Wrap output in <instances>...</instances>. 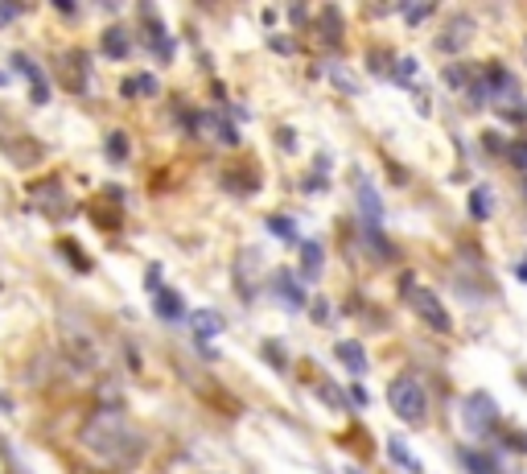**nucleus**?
<instances>
[{"mask_svg": "<svg viewBox=\"0 0 527 474\" xmlns=\"http://www.w3.org/2000/svg\"><path fill=\"white\" fill-rule=\"evenodd\" d=\"M79 441L91 454H99L103 462H116V466H136V458L144 454V438L120 409H95L83 420Z\"/></svg>", "mask_w": 527, "mask_h": 474, "instance_id": "f257e3e1", "label": "nucleus"}, {"mask_svg": "<svg viewBox=\"0 0 527 474\" xmlns=\"http://www.w3.org/2000/svg\"><path fill=\"white\" fill-rule=\"evenodd\" d=\"M387 404H392V412L404 425H425V417H429V392H425V384L412 371H404V376H395L387 384Z\"/></svg>", "mask_w": 527, "mask_h": 474, "instance_id": "f03ea898", "label": "nucleus"}, {"mask_svg": "<svg viewBox=\"0 0 527 474\" xmlns=\"http://www.w3.org/2000/svg\"><path fill=\"white\" fill-rule=\"evenodd\" d=\"M462 425H465V433H473V438H486V433L499 430V404H494V396L491 392L465 396V404H462Z\"/></svg>", "mask_w": 527, "mask_h": 474, "instance_id": "7ed1b4c3", "label": "nucleus"}, {"mask_svg": "<svg viewBox=\"0 0 527 474\" xmlns=\"http://www.w3.org/2000/svg\"><path fill=\"white\" fill-rule=\"evenodd\" d=\"M408 305H412V313H416V318H420L425 326H429L433 334H449V331H454L445 301H441V297L433 293V289H416V285H412V289H408Z\"/></svg>", "mask_w": 527, "mask_h": 474, "instance_id": "20e7f679", "label": "nucleus"}, {"mask_svg": "<svg viewBox=\"0 0 527 474\" xmlns=\"http://www.w3.org/2000/svg\"><path fill=\"white\" fill-rule=\"evenodd\" d=\"M473 17L470 13H454V17H445V29H441V37H437V50L441 54H457V50H465L470 45V37H473Z\"/></svg>", "mask_w": 527, "mask_h": 474, "instance_id": "39448f33", "label": "nucleus"}, {"mask_svg": "<svg viewBox=\"0 0 527 474\" xmlns=\"http://www.w3.org/2000/svg\"><path fill=\"white\" fill-rule=\"evenodd\" d=\"M13 71H21L29 79L34 104H50V79H45V71L34 63V58H29V54H13Z\"/></svg>", "mask_w": 527, "mask_h": 474, "instance_id": "423d86ee", "label": "nucleus"}, {"mask_svg": "<svg viewBox=\"0 0 527 474\" xmlns=\"http://www.w3.org/2000/svg\"><path fill=\"white\" fill-rule=\"evenodd\" d=\"M186 322H190V334H194V339H202V342L223 334V313H215V310H194Z\"/></svg>", "mask_w": 527, "mask_h": 474, "instance_id": "0eeeda50", "label": "nucleus"}, {"mask_svg": "<svg viewBox=\"0 0 527 474\" xmlns=\"http://www.w3.org/2000/svg\"><path fill=\"white\" fill-rule=\"evenodd\" d=\"M152 310H157V318H165V322H181V318H190L186 301H181V293H173V289H157V297H152Z\"/></svg>", "mask_w": 527, "mask_h": 474, "instance_id": "6e6552de", "label": "nucleus"}, {"mask_svg": "<svg viewBox=\"0 0 527 474\" xmlns=\"http://www.w3.org/2000/svg\"><path fill=\"white\" fill-rule=\"evenodd\" d=\"M277 297L288 305V310H305V289H301V281H297L288 269L277 272Z\"/></svg>", "mask_w": 527, "mask_h": 474, "instance_id": "1a4fd4ad", "label": "nucleus"}, {"mask_svg": "<svg viewBox=\"0 0 527 474\" xmlns=\"http://www.w3.org/2000/svg\"><path fill=\"white\" fill-rule=\"evenodd\" d=\"M99 50H103L108 58H128L132 54V37H128V29L112 25V29H103V37H99Z\"/></svg>", "mask_w": 527, "mask_h": 474, "instance_id": "9d476101", "label": "nucleus"}, {"mask_svg": "<svg viewBox=\"0 0 527 474\" xmlns=\"http://www.w3.org/2000/svg\"><path fill=\"white\" fill-rule=\"evenodd\" d=\"M334 355L346 363V371H355V376H363L366 371V351H363V342L358 339H342L338 347H334Z\"/></svg>", "mask_w": 527, "mask_h": 474, "instance_id": "9b49d317", "label": "nucleus"}, {"mask_svg": "<svg viewBox=\"0 0 527 474\" xmlns=\"http://www.w3.org/2000/svg\"><path fill=\"white\" fill-rule=\"evenodd\" d=\"M322 260H326V248L317 240L301 243V277L305 281H317V277H322Z\"/></svg>", "mask_w": 527, "mask_h": 474, "instance_id": "f8f14e48", "label": "nucleus"}, {"mask_svg": "<svg viewBox=\"0 0 527 474\" xmlns=\"http://www.w3.org/2000/svg\"><path fill=\"white\" fill-rule=\"evenodd\" d=\"M462 466H465V474H499L494 458L491 454H478V449H462Z\"/></svg>", "mask_w": 527, "mask_h": 474, "instance_id": "ddd939ff", "label": "nucleus"}, {"mask_svg": "<svg viewBox=\"0 0 527 474\" xmlns=\"http://www.w3.org/2000/svg\"><path fill=\"white\" fill-rule=\"evenodd\" d=\"M149 45H152V54L161 58V63H170V58H173V42H170V34H165V25H161V21H152Z\"/></svg>", "mask_w": 527, "mask_h": 474, "instance_id": "4468645a", "label": "nucleus"}, {"mask_svg": "<svg viewBox=\"0 0 527 474\" xmlns=\"http://www.w3.org/2000/svg\"><path fill=\"white\" fill-rule=\"evenodd\" d=\"M387 454H392V458H395V466H404V470L420 474V458H416V454H412V449H408V446H404V441H400V438H392V441H387Z\"/></svg>", "mask_w": 527, "mask_h": 474, "instance_id": "2eb2a0df", "label": "nucleus"}, {"mask_svg": "<svg viewBox=\"0 0 527 474\" xmlns=\"http://www.w3.org/2000/svg\"><path fill=\"white\" fill-rule=\"evenodd\" d=\"M473 79H478V66H465V63L445 66V83H449V87H473Z\"/></svg>", "mask_w": 527, "mask_h": 474, "instance_id": "dca6fc26", "label": "nucleus"}, {"mask_svg": "<svg viewBox=\"0 0 527 474\" xmlns=\"http://www.w3.org/2000/svg\"><path fill=\"white\" fill-rule=\"evenodd\" d=\"M491 211H494V202H491V190L486 186H478L470 194V215L478 219V223H483V219H491Z\"/></svg>", "mask_w": 527, "mask_h": 474, "instance_id": "f3484780", "label": "nucleus"}, {"mask_svg": "<svg viewBox=\"0 0 527 474\" xmlns=\"http://www.w3.org/2000/svg\"><path fill=\"white\" fill-rule=\"evenodd\" d=\"M120 91H124L128 99L132 95H157V79H152V74H136V79H124Z\"/></svg>", "mask_w": 527, "mask_h": 474, "instance_id": "a211bd4d", "label": "nucleus"}, {"mask_svg": "<svg viewBox=\"0 0 527 474\" xmlns=\"http://www.w3.org/2000/svg\"><path fill=\"white\" fill-rule=\"evenodd\" d=\"M103 149H108V157H112V162H128V153H132V144H128V136L116 128V133H108Z\"/></svg>", "mask_w": 527, "mask_h": 474, "instance_id": "6ab92c4d", "label": "nucleus"}, {"mask_svg": "<svg viewBox=\"0 0 527 474\" xmlns=\"http://www.w3.org/2000/svg\"><path fill=\"white\" fill-rule=\"evenodd\" d=\"M268 232L277 235L280 243H297V223H293L288 215H272V219H268Z\"/></svg>", "mask_w": 527, "mask_h": 474, "instance_id": "aec40b11", "label": "nucleus"}, {"mask_svg": "<svg viewBox=\"0 0 527 474\" xmlns=\"http://www.w3.org/2000/svg\"><path fill=\"white\" fill-rule=\"evenodd\" d=\"M416 74H420V63H416V58H395V71H392L395 83L412 87V79H416Z\"/></svg>", "mask_w": 527, "mask_h": 474, "instance_id": "412c9836", "label": "nucleus"}, {"mask_svg": "<svg viewBox=\"0 0 527 474\" xmlns=\"http://www.w3.org/2000/svg\"><path fill=\"white\" fill-rule=\"evenodd\" d=\"M317 21H322V29H326V42H338V37H342V25H338V9H322V13H317Z\"/></svg>", "mask_w": 527, "mask_h": 474, "instance_id": "4be33fe9", "label": "nucleus"}, {"mask_svg": "<svg viewBox=\"0 0 527 474\" xmlns=\"http://www.w3.org/2000/svg\"><path fill=\"white\" fill-rule=\"evenodd\" d=\"M58 252H63V256H71V269H79V272H87V269H91L87 252H79L71 240H63V243H58Z\"/></svg>", "mask_w": 527, "mask_h": 474, "instance_id": "5701e85b", "label": "nucleus"}, {"mask_svg": "<svg viewBox=\"0 0 527 474\" xmlns=\"http://www.w3.org/2000/svg\"><path fill=\"white\" fill-rule=\"evenodd\" d=\"M499 116L523 124V120H527V104H519V95H511V104H499Z\"/></svg>", "mask_w": 527, "mask_h": 474, "instance_id": "b1692460", "label": "nucleus"}, {"mask_svg": "<svg viewBox=\"0 0 527 474\" xmlns=\"http://www.w3.org/2000/svg\"><path fill=\"white\" fill-rule=\"evenodd\" d=\"M507 162L515 165V170H527V141H511L507 144Z\"/></svg>", "mask_w": 527, "mask_h": 474, "instance_id": "393cba45", "label": "nucleus"}, {"mask_svg": "<svg viewBox=\"0 0 527 474\" xmlns=\"http://www.w3.org/2000/svg\"><path fill=\"white\" fill-rule=\"evenodd\" d=\"M404 17H408V25H420L425 17H433V5H416V9H404Z\"/></svg>", "mask_w": 527, "mask_h": 474, "instance_id": "a878e982", "label": "nucleus"}, {"mask_svg": "<svg viewBox=\"0 0 527 474\" xmlns=\"http://www.w3.org/2000/svg\"><path fill=\"white\" fill-rule=\"evenodd\" d=\"M264 355H268L272 359V367H277V371H285V351H277V342H264Z\"/></svg>", "mask_w": 527, "mask_h": 474, "instance_id": "bb28decb", "label": "nucleus"}, {"mask_svg": "<svg viewBox=\"0 0 527 474\" xmlns=\"http://www.w3.org/2000/svg\"><path fill=\"white\" fill-rule=\"evenodd\" d=\"M387 63H392V54H384V50L371 54V71H376V74H392V66H387Z\"/></svg>", "mask_w": 527, "mask_h": 474, "instance_id": "cd10ccee", "label": "nucleus"}, {"mask_svg": "<svg viewBox=\"0 0 527 474\" xmlns=\"http://www.w3.org/2000/svg\"><path fill=\"white\" fill-rule=\"evenodd\" d=\"M268 45H272V50H280V54H293V42H288V37H277V34H272Z\"/></svg>", "mask_w": 527, "mask_h": 474, "instance_id": "c85d7f7f", "label": "nucleus"}, {"mask_svg": "<svg viewBox=\"0 0 527 474\" xmlns=\"http://www.w3.org/2000/svg\"><path fill=\"white\" fill-rule=\"evenodd\" d=\"M322 400H326V404H342V392H338L334 384H322Z\"/></svg>", "mask_w": 527, "mask_h": 474, "instance_id": "c756f323", "label": "nucleus"}, {"mask_svg": "<svg viewBox=\"0 0 527 474\" xmlns=\"http://www.w3.org/2000/svg\"><path fill=\"white\" fill-rule=\"evenodd\" d=\"M503 441H507V446H515L519 454H527V438H523V433H507V438H503Z\"/></svg>", "mask_w": 527, "mask_h": 474, "instance_id": "7c9ffc66", "label": "nucleus"}, {"mask_svg": "<svg viewBox=\"0 0 527 474\" xmlns=\"http://www.w3.org/2000/svg\"><path fill=\"white\" fill-rule=\"evenodd\" d=\"M350 400H355L358 409H366V404H371V396H366V388H350Z\"/></svg>", "mask_w": 527, "mask_h": 474, "instance_id": "2f4dec72", "label": "nucleus"}, {"mask_svg": "<svg viewBox=\"0 0 527 474\" xmlns=\"http://www.w3.org/2000/svg\"><path fill=\"white\" fill-rule=\"evenodd\" d=\"M9 17H17V5H0V25H5Z\"/></svg>", "mask_w": 527, "mask_h": 474, "instance_id": "473e14b6", "label": "nucleus"}, {"mask_svg": "<svg viewBox=\"0 0 527 474\" xmlns=\"http://www.w3.org/2000/svg\"><path fill=\"white\" fill-rule=\"evenodd\" d=\"M515 277H519V281H527V256L515 264Z\"/></svg>", "mask_w": 527, "mask_h": 474, "instance_id": "72a5a7b5", "label": "nucleus"}, {"mask_svg": "<svg viewBox=\"0 0 527 474\" xmlns=\"http://www.w3.org/2000/svg\"><path fill=\"white\" fill-rule=\"evenodd\" d=\"M74 474H99V470H74Z\"/></svg>", "mask_w": 527, "mask_h": 474, "instance_id": "f704fd0d", "label": "nucleus"}, {"mask_svg": "<svg viewBox=\"0 0 527 474\" xmlns=\"http://www.w3.org/2000/svg\"><path fill=\"white\" fill-rule=\"evenodd\" d=\"M346 474H358V470H350V466H346Z\"/></svg>", "mask_w": 527, "mask_h": 474, "instance_id": "c9c22d12", "label": "nucleus"}, {"mask_svg": "<svg viewBox=\"0 0 527 474\" xmlns=\"http://www.w3.org/2000/svg\"><path fill=\"white\" fill-rule=\"evenodd\" d=\"M0 83H5V74H0Z\"/></svg>", "mask_w": 527, "mask_h": 474, "instance_id": "e433bc0d", "label": "nucleus"}]
</instances>
